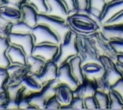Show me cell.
Returning a JSON list of instances; mask_svg holds the SVG:
<instances>
[{
    "label": "cell",
    "instance_id": "cell-1",
    "mask_svg": "<svg viewBox=\"0 0 123 110\" xmlns=\"http://www.w3.org/2000/svg\"><path fill=\"white\" fill-rule=\"evenodd\" d=\"M66 23L77 35H89L98 32L102 26L86 13H74L67 17Z\"/></svg>",
    "mask_w": 123,
    "mask_h": 110
},
{
    "label": "cell",
    "instance_id": "cell-2",
    "mask_svg": "<svg viewBox=\"0 0 123 110\" xmlns=\"http://www.w3.org/2000/svg\"><path fill=\"white\" fill-rule=\"evenodd\" d=\"M77 35L74 32L70 29L65 38L60 42L58 45V53L54 60V62L58 66L65 62H68L70 59L78 55Z\"/></svg>",
    "mask_w": 123,
    "mask_h": 110
},
{
    "label": "cell",
    "instance_id": "cell-3",
    "mask_svg": "<svg viewBox=\"0 0 123 110\" xmlns=\"http://www.w3.org/2000/svg\"><path fill=\"white\" fill-rule=\"evenodd\" d=\"M58 85V82L52 80L43 85L41 90L26 96L29 103L36 106L38 109H43L47 101L50 98L55 95V91Z\"/></svg>",
    "mask_w": 123,
    "mask_h": 110
},
{
    "label": "cell",
    "instance_id": "cell-4",
    "mask_svg": "<svg viewBox=\"0 0 123 110\" xmlns=\"http://www.w3.org/2000/svg\"><path fill=\"white\" fill-rule=\"evenodd\" d=\"M77 46L78 56L81 59L82 65L90 62H99V56L94 48L91 40L86 35H77Z\"/></svg>",
    "mask_w": 123,
    "mask_h": 110
},
{
    "label": "cell",
    "instance_id": "cell-5",
    "mask_svg": "<svg viewBox=\"0 0 123 110\" xmlns=\"http://www.w3.org/2000/svg\"><path fill=\"white\" fill-rule=\"evenodd\" d=\"M88 37L99 56H106L117 62V55L111 47L110 41L104 36L101 31L96 32L88 35Z\"/></svg>",
    "mask_w": 123,
    "mask_h": 110
},
{
    "label": "cell",
    "instance_id": "cell-6",
    "mask_svg": "<svg viewBox=\"0 0 123 110\" xmlns=\"http://www.w3.org/2000/svg\"><path fill=\"white\" fill-rule=\"evenodd\" d=\"M31 34L33 37L35 45L39 44H53L59 45L60 38L47 26L38 24L32 28Z\"/></svg>",
    "mask_w": 123,
    "mask_h": 110
},
{
    "label": "cell",
    "instance_id": "cell-7",
    "mask_svg": "<svg viewBox=\"0 0 123 110\" xmlns=\"http://www.w3.org/2000/svg\"><path fill=\"white\" fill-rule=\"evenodd\" d=\"M38 24L47 26L58 36L61 41L70 31V29L65 20L51 17L43 13H38Z\"/></svg>",
    "mask_w": 123,
    "mask_h": 110
},
{
    "label": "cell",
    "instance_id": "cell-8",
    "mask_svg": "<svg viewBox=\"0 0 123 110\" xmlns=\"http://www.w3.org/2000/svg\"><path fill=\"white\" fill-rule=\"evenodd\" d=\"M7 38L11 45L21 48L27 56L32 54L33 49L35 47V43L31 33L18 34V33L11 32Z\"/></svg>",
    "mask_w": 123,
    "mask_h": 110
},
{
    "label": "cell",
    "instance_id": "cell-9",
    "mask_svg": "<svg viewBox=\"0 0 123 110\" xmlns=\"http://www.w3.org/2000/svg\"><path fill=\"white\" fill-rule=\"evenodd\" d=\"M99 58L105 71L103 77L111 84V85L114 84L119 79L122 78L123 75L118 68L117 62L106 56H99Z\"/></svg>",
    "mask_w": 123,
    "mask_h": 110
},
{
    "label": "cell",
    "instance_id": "cell-10",
    "mask_svg": "<svg viewBox=\"0 0 123 110\" xmlns=\"http://www.w3.org/2000/svg\"><path fill=\"white\" fill-rule=\"evenodd\" d=\"M58 46L53 44H39L35 45L32 54L40 57L46 62L54 61L58 53Z\"/></svg>",
    "mask_w": 123,
    "mask_h": 110
},
{
    "label": "cell",
    "instance_id": "cell-11",
    "mask_svg": "<svg viewBox=\"0 0 123 110\" xmlns=\"http://www.w3.org/2000/svg\"><path fill=\"white\" fill-rule=\"evenodd\" d=\"M56 81L58 84H66L74 91L78 86V84L73 76L69 62H65L58 66Z\"/></svg>",
    "mask_w": 123,
    "mask_h": 110
},
{
    "label": "cell",
    "instance_id": "cell-12",
    "mask_svg": "<svg viewBox=\"0 0 123 110\" xmlns=\"http://www.w3.org/2000/svg\"><path fill=\"white\" fill-rule=\"evenodd\" d=\"M58 70V66L54 61L47 62L41 71L34 76L42 85H44L50 81L56 79Z\"/></svg>",
    "mask_w": 123,
    "mask_h": 110
},
{
    "label": "cell",
    "instance_id": "cell-13",
    "mask_svg": "<svg viewBox=\"0 0 123 110\" xmlns=\"http://www.w3.org/2000/svg\"><path fill=\"white\" fill-rule=\"evenodd\" d=\"M46 2L48 7L46 15L61 20H66L69 13L65 5L61 0H46Z\"/></svg>",
    "mask_w": 123,
    "mask_h": 110
},
{
    "label": "cell",
    "instance_id": "cell-14",
    "mask_svg": "<svg viewBox=\"0 0 123 110\" xmlns=\"http://www.w3.org/2000/svg\"><path fill=\"white\" fill-rule=\"evenodd\" d=\"M85 79L95 82L100 77L103 76L105 71L100 62H90L82 65Z\"/></svg>",
    "mask_w": 123,
    "mask_h": 110
},
{
    "label": "cell",
    "instance_id": "cell-15",
    "mask_svg": "<svg viewBox=\"0 0 123 110\" xmlns=\"http://www.w3.org/2000/svg\"><path fill=\"white\" fill-rule=\"evenodd\" d=\"M123 12V0L111 2L107 5L104 12L100 18L102 26L106 24L108 21L112 20L114 18L119 15Z\"/></svg>",
    "mask_w": 123,
    "mask_h": 110
},
{
    "label": "cell",
    "instance_id": "cell-16",
    "mask_svg": "<svg viewBox=\"0 0 123 110\" xmlns=\"http://www.w3.org/2000/svg\"><path fill=\"white\" fill-rule=\"evenodd\" d=\"M7 70L10 76L7 85L20 83L22 79L28 74V66L27 65H21L17 64H10L7 68Z\"/></svg>",
    "mask_w": 123,
    "mask_h": 110
},
{
    "label": "cell",
    "instance_id": "cell-17",
    "mask_svg": "<svg viewBox=\"0 0 123 110\" xmlns=\"http://www.w3.org/2000/svg\"><path fill=\"white\" fill-rule=\"evenodd\" d=\"M107 5L105 0H88V6L86 13L94 18L102 26L100 18Z\"/></svg>",
    "mask_w": 123,
    "mask_h": 110
},
{
    "label": "cell",
    "instance_id": "cell-18",
    "mask_svg": "<svg viewBox=\"0 0 123 110\" xmlns=\"http://www.w3.org/2000/svg\"><path fill=\"white\" fill-rule=\"evenodd\" d=\"M21 20L28 24L32 27L38 24V12L36 10L26 3L21 7Z\"/></svg>",
    "mask_w": 123,
    "mask_h": 110
},
{
    "label": "cell",
    "instance_id": "cell-19",
    "mask_svg": "<svg viewBox=\"0 0 123 110\" xmlns=\"http://www.w3.org/2000/svg\"><path fill=\"white\" fill-rule=\"evenodd\" d=\"M97 91L96 84L93 81L85 79V81L77 86L73 91L74 97H80L83 99L88 96H92Z\"/></svg>",
    "mask_w": 123,
    "mask_h": 110
},
{
    "label": "cell",
    "instance_id": "cell-20",
    "mask_svg": "<svg viewBox=\"0 0 123 110\" xmlns=\"http://www.w3.org/2000/svg\"><path fill=\"white\" fill-rule=\"evenodd\" d=\"M7 54L10 64H17L21 65H27V55L21 48L10 44Z\"/></svg>",
    "mask_w": 123,
    "mask_h": 110
},
{
    "label": "cell",
    "instance_id": "cell-21",
    "mask_svg": "<svg viewBox=\"0 0 123 110\" xmlns=\"http://www.w3.org/2000/svg\"><path fill=\"white\" fill-rule=\"evenodd\" d=\"M100 31L109 40H123V26L103 25Z\"/></svg>",
    "mask_w": 123,
    "mask_h": 110
},
{
    "label": "cell",
    "instance_id": "cell-22",
    "mask_svg": "<svg viewBox=\"0 0 123 110\" xmlns=\"http://www.w3.org/2000/svg\"><path fill=\"white\" fill-rule=\"evenodd\" d=\"M20 83L25 87L26 96L31 93L40 91L43 87V85L36 79L34 76L29 74H27L22 79Z\"/></svg>",
    "mask_w": 123,
    "mask_h": 110
},
{
    "label": "cell",
    "instance_id": "cell-23",
    "mask_svg": "<svg viewBox=\"0 0 123 110\" xmlns=\"http://www.w3.org/2000/svg\"><path fill=\"white\" fill-rule=\"evenodd\" d=\"M68 62L69 63L71 72L73 76L76 79L78 85L80 84L85 81V76H84L83 71L80 57L77 55V56H75L72 57V59H70Z\"/></svg>",
    "mask_w": 123,
    "mask_h": 110
},
{
    "label": "cell",
    "instance_id": "cell-24",
    "mask_svg": "<svg viewBox=\"0 0 123 110\" xmlns=\"http://www.w3.org/2000/svg\"><path fill=\"white\" fill-rule=\"evenodd\" d=\"M0 15L12 24H16L21 21L20 10L7 5H3L0 7Z\"/></svg>",
    "mask_w": 123,
    "mask_h": 110
},
{
    "label": "cell",
    "instance_id": "cell-25",
    "mask_svg": "<svg viewBox=\"0 0 123 110\" xmlns=\"http://www.w3.org/2000/svg\"><path fill=\"white\" fill-rule=\"evenodd\" d=\"M55 97L61 105L69 104L74 97L73 90L66 84H58L55 91Z\"/></svg>",
    "mask_w": 123,
    "mask_h": 110
},
{
    "label": "cell",
    "instance_id": "cell-26",
    "mask_svg": "<svg viewBox=\"0 0 123 110\" xmlns=\"http://www.w3.org/2000/svg\"><path fill=\"white\" fill-rule=\"evenodd\" d=\"M7 92L8 94L9 100L15 102H19L21 99L26 97L25 87L21 83L8 84L6 87Z\"/></svg>",
    "mask_w": 123,
    "mask_h": 110
},
{
    "label": "cell",
    "instance_id": "cell-27",
    "mask_svg": "<svg viewBox=\"0 0 123 110\" xmlns=\"http://www.w3.org/2000/svg\"><path fill=\"white\" fill-rule=\"evenodd\" d=\"M46 62L34 55L27 56V65L28 66V74L35 76L38 74L43 69Z\"/></svg>",
    "mask_w": 123,
    "mask_h": 110
},
{
    "label": "cell",
    "instance_id": "cell-28",
    "mask_svg": "<svg viewBox=\"0 0 123 110\" xmlns=\"http://www.w3.org/2000/svg\"><path fill=\"white\" fill-rule=\"evenodd\" d=\"M10 46V43L8 38L0 36V67L7 68L10 65L7 54Z\"/></svg>",
    "mask_w": 123,
    "mask_h": 110
},
{
    "label": "cell",
    "instance_id": "cell-29",
    "mask_svg": "<svg viewBox=\"0 0 123 110\" xmlns=\"http://www.w3.org/2000/svg\"><path fill=\"white\" fill-rule=\"evenodd\" d=\"M94 97L97 101L98 109H109L108 93L97 90Z\"/></svg>",
    "mask_w": 123,
    "mask_h": 110
},
{
    "label": "cell",
    "instance_id": "cell-30",
    "mask_svg": "<svg viewBox=\"0 0 123 110\" xmlns=\"http://www.w3.org/2000/svg\"><path fill=\"white\" fill-rule=\"evenodd\" d=\"M32 28L28 24L23 21H19L16 24H13L11 27V32L18 34H30L32 32Z\"/></svg>",
    "mask_w": 123,
    "mask_h": 110
},
{
    "label": "cell",
    "instance_id": "cell-31",
    "mask_svg": "<svg viewBox=\"0 0 123 110\" xmlns=\"http://www.w3.org/2000/svg\"><path fill=\"white\" fill-rule=\"evenodd\" d=\"M109 109H123V102L120 98L112 90L108 92Z\"/></svg>",
    "mask_w": 123,
    "mask_h": 110
},
{
    "label": "cell",
    "instance_id": "cell-32",
    "mask_svg": "<svg viewBox=\"0 0 123 110\" xmlns=\"http://www.w3.org/2000/svg\"><path fill=\"white\" fill-rule=\"evenodd\" d=\"M27 3L34 7L38 13L45 14L48 11L46 0H27Z\"/></svg>",
    "mask_w": 123,
    "mask_h": 110
},
{
    "label": "cell",
    "instance_id": "cell-33",
    "mask_svg": "<svg viewBox=\"0 0 123 110\" xmlns=\"http://www.w3.org/2000/svg\"><path fill=\"white\" fill-rule=\"evenodd\" d=\"M13 24L7 21L0 15V36L8 38L9 35L11 33V27Z\"/></svg>",
    "mask_w": 123,
    "mask_h": 110
},
{
    "label": "cell",
    "instance_id": "cell-34",
    "mask_svg": "<svg viewBox=\"0 0 123 110\" xmlns=\"http://www.w3.org/2000/svg\"><path fill=\"white\" fill-rule=\"evenodd\" d=\"M96 87H97V90L104 92L106 93H108V92L111 90V84L104 78L103 76L100 77L98 79H97L95 82Z\"/></svg>",
    "mask_w": 123,
    "mask_h": 110
},
{
    "label": "cell",
    "instance_id": "cell-35",
    "mask_svg": "<svg viewBox=\"0 0 123 110\" xmlns=\"http://www.w3.org/2000/svg\"><path fill=\"white\" fill-rule=\"evenodd\" d=\"M111 90L114 92L123 102V77L119 79L116 83L111 85Z\"/></svg>",
    "mask_w": 123,
    "mask_h": 110
},
{
    "label": "cell",
    "instance_id": "cell-36",
    "mask_svg": "<svg viewBox=\"0 0 123 110\" xmlns=\"http://www.w3.org/2000/svg\"><path fill=\"white\" fill-rule=\"evenodd\" d=\"M61 103L58 101L55 95L50 98L47 101L43 109H49V110H58L61 109Z\"/></svg>",
    "mask_w": 123,
    "mask_h": 110
},
{
    "label": "cell",
    "instance_id": "cell-37",
    "mask_svg": "<svg viewBox=\"0 0 123 110\" xmlns=\"http://www.w3.org/2000/svg\"><path fill=\"white\" fill-rule=\"evenodd\" d=\"M75 13H86L88 6V0H74Z\"/></svg>",
    "mask_w": 123,
    "mask_h": 110
},
{
    "label": "cell",
    "instance_id": "cell-38",
    "mask_svg": "<svg viewBox=\"0 0 123 110\" xmlns=\"http://www.w3.org/2000/svg\"><path fill=\"white\" fill-rule=\"evenodd\" d=\"M83 102H84L85 109H91V110L98 109L97 104L94 95L86 97V98L83 99Z\"/></svg>",
    "mask_w": 123,
    "mask_h": 110
},
{
    "label": "cell",
    "instance_id": "cell-39",
    "mask_svg": "<svg viewBox=\"0 0 123 110\" xmlns=\"http://www.w3.org/2000/svg\"><path fill=\"white\" fill-rule=\"evenodd\" d=\"M10 79L7 68L0 67V87H6Z\"/></svg>",
    "mask_w": 123,
    "mask_h": 110
},
{
    "label": "cell",
    "instance_id": "cell-40",
    "mask_svg": "<svg viewBox=\"0 0 123 110\" xmlns=\"http://www.w3.org/2000/svg\"><path fill=\"white\" fill-rule=\"evenodd\" d=\"M73 108V110H82L85 109L84 107V102L83 99L80 97H73L72 101L69 104Z\"/></svg>",
    "mask_w": 123,
    "mask_h": 110
},
{
    "label": "cell",
    "instance_id": "cell-41",
    "mask_svg": "<svg viewBox=\"0 0 123 110\" xmlns=\"http://www.w3.org/2000/svg\"><path fill=\"white\" fill-rule=\"evenodd\" d=\"M110 44L117 55H123V40L110 41Z\"/></svg>",
    "mask_w": 123,
    "mask_h": 110
},
{
    "label": "cell",
    "instance_id": "cell-42",
    "mask_svg": "<svg viewBox=\"0 0 123 110\" xmlns=\"http://www.w3.org/2000/svg\"><path fill=\"white\" fill-rule=\"evenodd\" d=\"M27 0H5V5L12 6L20 10L22 5L27 3Z\"/></svg>",
    "mask_w": 123,
    "mask_h": 110
},
{
    "label": "cell",
    "instance_id": "cell-43",
    "mask_svg": "<svg viewBox=\"0 0 123 110\" xmlns=\"http://www.w3.org/2000/svg\"><path fill=\"white\" fill-rule=\"evenodd\" d=\"M61 1L65 5L69 15L75 13V6H74V0H61Z\"/></svg>",
    "mask_w": 123,
    "mask_h": 110
},
{
    "label": "cell",
    "instance_id": "cell-44",
    "mask_svg": "<svg viewBox=\"0 0 123 110\" xmlns=\"http://www.w3.org/2000/svg\"><path fill=\"white\" fill-rule=\"evenodd\" d=\"M105 25H117V26H123V12L114 18L112 20L108 21Z\"/></svg>",
    "mask_w": 123,
    "mask_h": 110
},
{
    "label": "cell",
    "instance_id": "cell-45",
    "mask_svg": "<svg viewBox=\"0 0 123 110\" xmlns=\"http://www.w3.org/2000/svg\"><path fill=\"white\" fill-rule=\"evenodd\" d=\"M9 100L6 87H0V105L6 104Z\"/></svg>",
    "mask_w": 123,
    "mask_h": 110
},
{
    "label": "cell",
    "instance_id": "cell-46",
    "mask_svg": "<svg viewBox=\"0 0 123 110\" xmlns=\"http://www.w3.org/2000/svg\"><path fill=\"white\" fill-rule=\"evenodd\" d=\"M61 109H68V110H73V108L70 104H66V105H61Z\"/></svg>",
    "mask_w": 123,
    "mask_h": 110
},
{
    "label": "cell",
    "instance_id": "cell-47",
    "mask_svg": "<svg viewBox=\"0 0 123 110\" xmlns=\"http://www.w3.org/2000/svg\"><path fill=\"white\" fill-rule=\"evenodd\" d=\"M117 62L123 65V55H117Z\"/></svg>",
    "mask_w": 123,
    "mask_h": 110
},
{
    "label": "cell",
    "instance_id": "cell-48",
    "mask_svg": "<svg viewBox=\"0 0 123 110\" xmlns=\"http://www.w3.org/2000/svg\"><path fill=\"white\" fill-rule=\"evenodd\" d=\"M117 65L118 68L120 70V71L122 72V75H123V65H121V64H119V63H117Z\"/></svg>",
    "mask_w": 123,
    "mask_h": 110
},
{
    "label": "cell",
    "instance_id": "cell-49",
    "mask_svg": "<svg viewBox=\"0 0 123 110\" xmlns=\"http://www.w3.org/2000/svg\"><path fill=\"white\" fill-rule=\"evenodd\" d=\"M116 1H118V0H105V2H107V4H109V3H111V2H116Z\"/></svg>",
    "mask_w": 123,
    "mask_h": 110
},
{
    "label": "cell",
    "instance_id": "cell-50",
    "mask_svg": "<svg viewBox=\"0 0 123 110\" xmlns=\"http://www.w3.org/2000/svg\"><path fill=\"white\" fill-rule=\"evenodd\" d=\"M5 4V0H0V7Z\"/></svg>",
    "mask_w": 123,
    "mask_h": 110
}]
</instances>
